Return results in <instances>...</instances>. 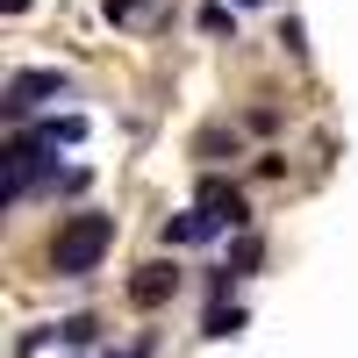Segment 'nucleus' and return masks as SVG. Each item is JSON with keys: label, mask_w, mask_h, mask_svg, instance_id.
I'll list each match as a JSON object with an SVG mask.
<instances>
[{"label": "nucleus", "mask_w": 358, "mask_h": 358, "mask_svg": "<svg viewBox=\"0 0 358 358\" xmlns=\"http://www.w3.org/2000/svg\"><path fill=\"white\" fill-rule=\"evenodd\" d=\"M280 43H287V57H308V29L287 15V22H280Z\"/></svg>", "instance_id": "nucleus-9"}, {"label": "nucleus", "mask_w": 358, "mask_h": 358, "mask_svg": "<svg viewBox=\"0 0 358 358\" xmlns=\"http://www.w3.org/2000/svg\"><path fill=\"white\" fill-rule=\"evenodd\" d=\"M108 244H115V215L79 208V215H65V229H57V244H50V273H65V280L94 273V265L108 258Z\"/></svg>", "instance_id": "nucleus-1"}, {"label": "nucleus", "mask_w": 358, "mask_h": 358, "mask_svg": "<svg viewBox=\"0 0 358 358\" xmlns=\"http://www.w3.org/2000/svg\"><path fill=\"white\" fill-rule=\"evenodd\" d=\"M65 94H72V72L36 65V72H15L8 86H0V115H8V122H29V115H43L50 101H65Z\"/></svg>", "instance_id": "nucleus-2"}, {"label": "nucleus", "mask_w": 358, "mask_h": 358, "mask_svg": "<svg viewBox=\"0 0 358 358\" xmlns=\"http://www.w3.org/2000/svg\"><path fill=\"white\" fill-rule=\"evenodd\" d=\"M236 8H265V0H236Z\"/></svg>", "instance_id": "nucleus-14"}, {"label": "nucleus", "mask_w": 358, "mask_h": 358, "mask_svg": "<svg viewBox=\"0 0 358 358\" xmlns=\"http://www.w3.org/2000/svg\"><path fill=\"white\" fill-rule=\"evenodd\" d=\"M201 330H208V337H236V330H244V308H236V301L222 308V301H215V308H208V322H201Z\"/></svg>", "instance_id": "nucleus-6"}, {"label": "nucleus", "mask_w": 358, "mask_h": 358, "mask_svg": "<svg viewBox=\"0 0 358 358\" xmlns=\"http://www.w3.org/2000/svg\"><path fill=\"white\" fill-rule=\"evenodd\" d=\"M208 236H222V222L208 215V208H187V215L165 222V244H208Z\"/></svg>", "instance_id": "nucleus-5"}, {"label": "nucleus", "mask_w": 358, "mask_h": 358, "mask_svg": "<svg viewBox=\"0 0 358 358\" xmlns=\"http://www.w3.org/2000/svg\"><path fill=\"white\" fill-rule=\"evenodd\" d=\"M101 15H108V22H136L143 0H101Z\"/></svg>", "instance_id": "nucleus-11"}, {"label": "nucleus", "mask_w": 358, "mask_h": 358, "mask_svg": "<svg viewBox=\"0 0 358 358\" xmlns=\"http://www.w3.org/2000/svg\"><path fill=\"white\" fill-rule=\"evenodd\" d=\"M57 337H65V344H94L101 322H94V315H65V322H57Z\"/></svg>", "instance_id": "nucleus-7"}, {"label": "nucleus", "mask_w": 358, "mask_h": 358, "mask_svg": "<svg viewBox=\"0 0 358 358\" xmlns=\"http://www.w3.org/2000/svg\"><path fill=\"white\" fill-rule=\"evenodd\" d=\"M129 358H151V344H136V351H129Z\"/></svg>", "instance_id": "nucleus-13"}, {"label": "nucleus", "mask_w": 358, "mask_h": 358, "mask_svg": "<svg viewBox=\"0 0 358 358\" xmlns=\"http://www.w3.org/2000/svg\"><path fill=\"white\" fill-rule=\"evenodd\" d=\"M258 265V236H236V251H229V273H251Z\"/></svg>", "instance_id": "nucleus-10"}, {"label": "nucleus", "mask_w": 358, "mask_h": 358, "mask_svg": "<svg viewBox=\"0 0 358 358\" xmlns=\"http://www.w3.org/2000/svg\"><path fill=\"white\" fill-rule=\"evenodd\" d=\"M201 29H208V36H229L236 22H229V8H222V0H208V8H201Z\"/></svg>", "instance_id": "nucleus-8"}, {"label": "nucleus", "mask_w": 358, "mask_h": 358, "mask_svg": "<svg viewBox=\"0 0 358 358\" xmlns=\"http://www.w3.org/2000/svg\"><path fill=\"white\" fill-rule=\"evenodd\" d=\"M22 8H29V0H0V15H22Z\"/></svg>", "instance_id": "nucleus-12"}, {"label": "nucleus", "mask_w": 358, "mask_h": 358, "mask_svg": "<svg viewBox=\"0 0 358 358\" xmlns=\"http://www.w3.org/2000/svg\"><path fill=\"white\" fill-rule=\"evenodd\" d=\"M201 208L222 229H251V201H244V187H229V179H201Z\"/></svg>", "instance_id": "nucleus-3"}, {"label": "nucleus", "mask_w": 358, "mask_h": 358, "mask_svg": "<svg viewBox=\"0 0 358 358\" xmlns=\"http://www.w3.org/2000/svg\"><path fill=\"white\" fill-rule=\"evenodd\" d=\"M172 294H179V265H165V258L158 265H136V280H129V301L136 308H165Z\"/></svg>", "instance_id": "nucleus-4"}]
</instances>
